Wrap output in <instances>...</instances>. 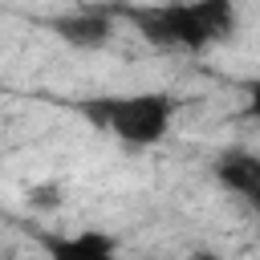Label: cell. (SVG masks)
I'll return each mask as SVG.
<instances>
[{"instance_id":"5","label":"cell","mask_w":260,"mask_h":260,"mask_svg":"<svg viewBox=\"0 0 260 260\" xmlns=\"http://www.w3.org/2000/svg\"><path fill=\"white\" fill-rule=\"evenodd\" d=\"M49 260H114V240L102 232H77V236H61L49 240Z\"/></svg>"},{"instance_id":"1","label":"cell","mask_w":260,"mask_h":260,"mask_svg":"<svg viewBox=\"0 0 260 260\" xmlns=\"http://www.w3.org/2000/svg\"><path fill=\"white\" fill-rule=\"evenodd\" d=\"M142 41L158 49H187L203 53L211 41L236 32V4L232 0H187V4H150V8H118Z\"/></svg>"},{"instance_id":"4","label":"cell","mask_w":260,"mask_h":260,"mask_svg":"<svg viewBox=\"0 0 260 260\" xmlns=\"http://www.w3.org/2000/svg\"><path fill=\"white\" fill-rule=\"evenodd\" d=\"M53 28H57L69 45H77V49H98V45H106L110 32H114L110 12H98V8H89V12H73V16H61Z\"/></svg>"},{"instance_id":"2","label":"cell","mask_w":260,"mask_h":260,"mask_svg":"<svg viewBox=\"0 0 260 260\" xmlns=\"http://www.w3.org/2000/svg\"><path fill=\"white\" fill-rule=\"evenodd\" d=\"M73 110L98 126L122 138L126 146H154L175 118V98L167 93H118V98H81Z\"/></svg>"},{"instance_id":"7","label":"cell","mask_w":260,"mask_h":260,"mask_svg":"<svg viewBox=\"0 0 260 260\" xmlns=\"http://www.w3.org/2000/svg\"><path fill=\"white\" fill-rule=\"evenodd\" d=\"M187 260H219L215 252H195V256H187Z\"/></svg>"},{"instance_id":"6","label":"cell","mask_w":260,"mask_h":260,"mask_svg":"<svg viewBox=\"0 0 260 260\" xmlns=\"http://www.w3.org/2000/svg\"><path fill=\"white\" fill-rule=\"evenodd\" d=\"M28 203H41V207H53L57 199H53V191H49V187H37V191H28Z\"/></svg>"},{"instance_id":"3","label":"cell","mask_w":260,"mask_h":260,"mask_svg":"<svg viewBox=\"0 0 260 260\" xmlns=\"http://www.w3.org/2000/svg\"><path fill=\"white\" fill-rule=\"evenodd\" d=\"M215 179H219L228 191L244 195L248 203L260 199V158L248 154V150H223V154L215 158Z\"/></svg>"}]
</instances>
